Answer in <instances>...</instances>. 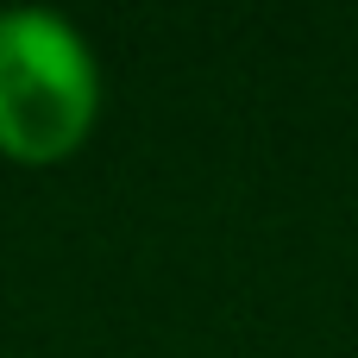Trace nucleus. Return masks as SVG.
Listing matches in <instances>:
<instances>
[{"instance_id":"obj_1","label":"nucleus","mask_w":358,"mask_h":358,"mask_svg":"<svg viewBox=\"0 0 358 358\" xmlns=\"http://www.w3.org/2000/svg\"><path fill=\"white\" fill-rule=\"evenodd\" d=\"M101 63L50 6L0 13V157L44 170L88 145L101 120Z\"/></svg>"}]
</instances>
